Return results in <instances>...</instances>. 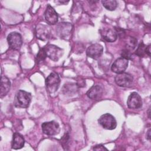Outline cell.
I'll return each mask as SVG.
<instances>
[{
  "instance_id": "cell-1",
  "label": "cell",
  "mask_w": 151,
  "mask_h": 151,
  "mask_svg": "<svg viewBox=\"0 0 151 151\" xmlns=\"http://www.w3.org/2000/svg\"><path fill=\"white\" fill-rule=\"evenodd\" d=\"M31 101V94L26 91L20 90L16 95L15 106L21 108H27Z\"/></svg>"
},
{
  "instance_id": "cell-2",
  "label": "cell",
  "mask_w": 151,
  "mask_h": 151,
  "mask_svg": "<svg viewBox=\"0 0 151 151\" xmlns=\"http://www.w3.org/2000/svg\"><path fill=\"white\" fill-rule=\"evenodd\" d=\"M60 78L56 73H50L45 79V85L47 91L50 93L55 92L60 86Z\"/></svg>"
},
{
  "instance_id": "cell-3",
  "label": "cell",
  "mask_w": 151,
  "mask_h": 151,
  "mask_svg": "<svg viewBox=\"0 0 151 151\" xmlns=\"http://www.w3.org/2000/svg\"><path fill=\"white\" fill-rule=\"evenodd\" d=\"M99 123L105 129L113 130L117 126V122L114 117L110 113L102 114L98 120Z\"/></svg>"
},
{
  "instance_id": "cell-4",
  "label": "cell",
  "mask_w": 151,
  "mask_h": 151,
  "mask_svg": "<svg viewBox=\"0 0 151 151\" xmlns=\"http://www.w3.org/2000/svg\"><path fill=\"white\" fill-rule=\"evenodd\" d=\"M47 57L54 61H57L63 54V50L55 45L49 44L44 47Z\"/></svg>"
},
{
  "instance_id": "cell-5",
  "label": "cell",
  "mask_w": 151,
  "mask_h": 151,
  "mask_svg": "<svg viewBox=\"0 0 151 151\" xmlns=\"http://www.w3.org/2000/svg\"><path fill=\"white\" fill-rule=\"evenodd\" d=\"M115 83L117 85L122 87H131L133 82V76L127 73L117 74L114 78Z\"/></svg>"
},
{
  "instance_id": "cell-6",
  "label": "cell",
  "mask_w": 151,
  "mask_h": 151,
  "mask_svg": "<svg viewBox=\"0 0 151 151\" xmlns=\"http://www.w3.org/2000/svg\"><path fill=\"white\" fill-rule=\"evenodd\" d=\"M42 132L48 136H55L60 131L59 124L55 121L44 122L41 124Z\"/></svg>"
},
{
  "instance_id": "cell-7",
  "label": "cell",
  "mask_w": 151,
  "mask_h": 151,
  "mask_svg": "<svg viewBox=\"0 0 151 151\" xmlns=\"http://www.w3.org/2000/svg\"><path fill=\"white\" fill-rule=\"evenodd\" d=\"M9 46L14 50H19L22 44V39L21 34L17 32H12L7 37Z\"/></svg>"
},
{
  "instance_id": "cell-8",
  "label": "cell",
  "mask_w": 151,
  "mask_h": 151,
  "mask_svg": "<svg viewBox=\"0 0 151 151\" xmlns=\"http://www.w3.org/2000/svg\"><path fill=\"white\" fill-rule=\"evenodd\" d=\"M73 26L70 22H63L58 24L56 26V32L61 38L66 39L71 34Z\"/></svg>"
},
{
  "instance_id": "cell-9",
  "label": "cell",
  "mask_w": 151,
  "mask_h": 151,
  "mask_svg": "<svg viewBox=\"0 0 151 151\" xmlns=\"http://www.w3.org/2000/svg\"><path fill=\"white\" fill-rule=\"evenodd\" d=\"M129 60L121 57L114 61L111 66V70L113 73L116 74L124 73L127 68Z\"/></svg>"
},
{
  "instance_id": "cell-10",
  "label": "cell",
  "mask_w": 151,
  "mask_h": 151,
  "mask_svg": "<svg viewBox=\"0 0 151 151\" xmlns=\"http://www.w3.org/2000/svg\"><path fill=\"white\" fill-rule=\"evenodd\" d=\"M142 100L140 96L136 92H132L128 97L127 106L131 109H138L142 106Z\"/></svg>"
},
{
  "instance_id": "cell-11",
  "label": "cell",
  "mask_w": 151,
  "mask_h": 151,
  "mask_svg": "<svg viewBox=\"0 0 151 151\" xmlns=\"http://www.w3.org/2000/svg\"><path fill=\"white\" fill-rule=\"evenodd\" d=\"M103 52V46L98 43H94L90 45L86 50V54L88 57L97 60L99 58Z\"/></svg>"
},
{
  "instance_id": "cell-12",
  "label": "cell",
  "mask_w": 151,
  "mask_h": 151,
  "mask_svg": "<svg viewBox=\"0 0 151 151\" xmlns=\"http://www.w3.org/2000/svg\"><path fill=\"white\" fill-rule=\"evenodd\" d=\"M44 17L46 22L49 25H54L57 23L58 19V16L57 12L55 11L53 7L48 4L46 8Z\"/></svg>"
},
{
  "instance_id": "cell-13",
  "label": "cell",
  "mask_w": 151,
  "mask_h": 151,
  "mask_svg": "<svg viewBox=\"0 0 151 151\" xmlns=\"http://www.w3.org/2000/svg\"><path fill=\"white\" fill-rule=\"evenodd\" d=\"M35 34L37 38L45 41L50 38L51 35V30L50 28L43 24H38L35 28Z\"/></svg>"
},
{
  "instance_id": "cell-14",
  "label": "cell",
  "mask_w": 151,
  "mask_h": 151,
  "mask_svg": "<svg viewBox=\"0 0 151 151\" xmlns=\"http://www.w3.org/2000/svg\"><path fill=\"white\" fill-rule=\"evenodd\" d=\"M100 33L103 38L107 42H114L117 38V34L116 31L111 28H103L100 30Z\"/></svg>"
},
{
  "instance_id": "cell-15",
  "label": "cell",
  "mask_w": 151,
  "mask_h": 151,
  "mask_svg": "<svg viewBox=\"0 0 151 151\" xmlns=\"http://www.w3.org/2000/svg\"><path fill=\"white\" fill-rule=\"evenodd\" d=\"M103 90L99 85L92 86L87 92V96L89 99L93 100H99L103 96Z\"/></svg>"
},
{
  "instance_id": "cell-16",
  "label": "cell",
  "mask_w": 151,
  "mask_h": 151,
  "mask_svg": "<svg viewBox=\"0 0 151 151\" xmlns=\"http://www.w3.org/2000/svg\"><path fill=\"white\" fill-rule=\"evenodd\" d=\"M25 145V140L22 134L18 132H15L13 134L12 140V149L17 150L20 149L24 147Z\"/></svg>"
},
{
  "instance_id": "cell-17",
  "label": "cell",
  "mask_w": 151,
  "mask_h": 151,
  "mask_svg": "<svg viewBox=\"0 0 151 151\" xmlns=\"http://www.w3.org/2000/svg\"><path fill=\"white\" fill-rule=\"evenodd\" d=\"M11 88V82L8 78L5 76H2L1 78V97L6 96Z\"/></svg>"
},
{
  "instance_id": "cell-18",
  "label": "cell",
  "mask_w": 151,
  "mask_h": 151,
  "mask_svg": "<svg viewBox=\"0 0 151 151\" xmlns=\"http://www.w3.org/2000/svg\"><path fill=\"white\" fill-rule=\"evenodd\" d=\"M79 87L77 83H68L64 85L63 87V93L65 95L72 96L77 93Z\"/></svg>"
},
{
  "instance_id": "cell-19",
  "label": "cell",
  "mask_w": 151,
  "mask_h": 151,
  "mask_svg": "<svg viewBox=\"0 0 151 151\" xmlns=\"http://www.w3.org/2000/svg\"><path fill=\"white\" fill-rule=\"evenodd\" d=\"M137 40L133 37H129L126 38V41L125 42V48L130 51H133L137 46Z\"/></svg>"
},
{
  "instance_id": "cell-20",
  "label": "cell",
  "mask_w": 151,
  "mask_h": 151,
  "mask_svg": "<svg viewBox=\"0 0 151 151\" xmlns=\"http://www.w3.org/2000/svg\"><path fill=\"white\" fill-rule=\"evenodd\" d=\"M103 6L109 11H114L117 7L118 4L116 0H104L101 1Z\"/></svg>"
},
{
  "instance_id": "cell-21",
  "label": "cell",
  "mask_w": 151,
  "mask_h": 151,
  "mask_svg": "<svg viewBox=\"0 0 151 151\" xmlns=\"http://www.w3.org/2000/svg\"><path fill=\"white\" fill-rule=\"evenodd\" d=\"M146 45L142 41H141L138 45L137 49L135 50L134 54L140 57H144L146 54Z\"/></svg>"
},
{
  "instance_id": "cell-22",
  "label": "cell",
  "mask_w": 151,
  "mask_h": 151,
  "mask_svg": "<svg viewBox=\"0 0 151 151\" xmlns=\"http://www.w3.org/2000/svg\"><path fill=\"white\" fill-rule=\"evenodd\" d=\"M47 57V55L45 53V51L44 50V48H42L40 50L39 52H38L37 55V62H40L45 60V59Z\"/></svg>"
},
{
  "instance_id": "cell-23",
  "label": "cell",
  "mask_w": 151,
  "mask_h": 151,
  "mask_svg": "<svg viewBox=\"0 0 151 151\" xmlns=\"http://www.w3.org/2000/svg\"><path fill=\"white\" fill-rule=\"evenodd\" d=\"M121 56H122V57L124 58L127 59V60H132L133 58V53L131 51L124 48L122 51Z\"/></svg>"
},
{
  "instance_id": "cell-24",
  "label": "cell",
  "mask_w": 151,
  "mask_h": 151,
  "mask_svg": "<svg viewBox=\"0 0 151 151\" xmlns=\"http://www.w3.org/2000/svg\"><path fill=\"white\" fill-rule=\"evenodd\" d=\"M69 138H70V136H69V134H68V133H65V134H64V136H63L62 139H61V143L62 145L63 146V147H66L67 146V144H68V140H69Z\"/></svg>"
},
{
  "instance_id": "cell-25",
  "label": "cell",
  "mask_w": 151,
  "mask_h": 151,
  "mask_svg": "<svg viewBox=\"0 0 151 151\" xmlns=\"http://www.w3.org/2000/svg\"><path fill=\"white\" fill-rule=\"evenodd\" d=\"M94 150H101V151H103V150H107L108 149L104 147V146H103V145H97L96 146H95L93 149Z\"/></svg>"
},
{
  "instance_id": "cell-26",
  "label": "cell",
  "mask_w": 151,
  "mask_h": 151,
  "mask_svg": "<svg viewBox=\"0 0 151 151\" xmlns=\"http://www.w3.org/2000/svg\"><path fill=\"white\" fill-rule=\"evenodd\" d=\"M146 54L148 56H150V44L146 45Z\"/></svg>"
},
{
  "instance_id": "cell-27",
  "label": "cell",
  "mask_w": 151,
  "mask_h": 151,
  "mask_svg": "<svg viewBox=\"0 0 151 151\" xmlns=\"http://www.w3.org/2000/svg\"><path fill=\"white\" fill-rule=\"evenodd\" d=\"M146 139L147 140H149V141L150 140V139H151V135H150V129H149L147 132V133H146Z\"/></svg>"
},
{
  "instance_id": "cell-28",
  "label": "cell",
  "mask_w": 151,
  "mask_h": 151,
  "mask_svg": "<svg viewBox=\"0 0 151 151\" xmlns=\"http://www.w3.org/2000/svg\"><path fill=\"white\" fill-rule=\"evenodd\" d=\"M147 114H148V117L149 119H150V108H149L148 110H147Z\"/></svg>"
},
{
  "instance_id": "cell-29",
  "label": "cell",
  "mask_w": 151,
  "mask_h": 151,
  "mask_svg": "<svg viewBox=\"0 0 151 151\" xmlns=\"http://www.w3.org/2000/svg\"><path fill=\"white\" fill-rule=\"evenodd\" d=\"M59 2H60V3H61V4H64V3H65V4H66V3H68V1H59Z\"/></svg>"
}]
</instances>
